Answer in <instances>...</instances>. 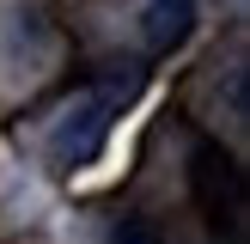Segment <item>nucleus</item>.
<instances>
[{
  "mask_svg": "<svg viewBox=\"0 0 250 244\" xmlns=\"http://www.w3.org/2000/svg\"><path fill=\"white\" fill-rule=\"evenodd\" d=\"M128 73H104V80H92V85H80V92L61 104V116L49 122V159H55V171H80V165H92L98 153H104V141H110V122L122 116V104H128L134 92H141V67L134 61H122Z\"/></svg>",
  "mask_w": 250,
  "mask_h": 244,
  "instance_id": "obj_1",
  "label": "nucleus"
},
{
  "mask_svg": "<svg viewBox=\"0 0 250 244\" xmlns=\"http://www.w3.org/2000/svg\"><path fill=\"white\" fill-rule=\"evenodd\" d=\"M189 183H195V202H202L208 226L232 238V232H238V214H244V171L232 165V153H220V146H195Z\"/></svg>",
  "mask_w": 250,
  "mask_h": 244,
  "instance_id": "obj_2",
  "label": "nucleus"
},
{
  "mask_svg": "<svg viewBox=\"0 0 250 244\" xmlns=\"http://www.w3.org/2000/svg\"><path fill=\"white\" fill-rule=\"evenodd\" d=\"M195 31V0H146L141 6V43L146 55H171Z\"/></svg>",
  "mask_w": 250,
  "mask_h": 244,
  "instance_id": "obj_3",
  "label": "nucleus"
},
{
  "mask_svg": "<svg viewBox=\"0 0 250 244\" xmlns=\"http://www.w3.org/2000/svg\"><path fill=\"white\" fill-rule=\"evenodd\" d=\"M110 244H165V238H159V226H153V220H141V214H134V220H122V226L110 232Z\"/></svg>",
  "mask_w": 250,
  "mask_h": 244,
  "instance_id": "obj_4",
  "label": "nucleus"
}]
</instances>
